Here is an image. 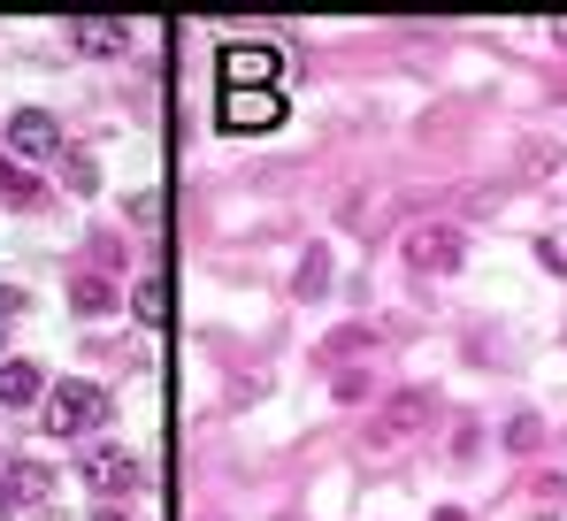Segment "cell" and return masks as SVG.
I'll return each instance as SVG.
<instances>
[{
    "mask_svg": "<svg viewBox=\"0 0 567 521\" xmlns=\"http://www.w3.org/2000/svg\"><path fill=\"white\" fill-rule=\"evenodd\" d=\"M100 422H107V391H100V384H85V376L54 384V399H47V430H54V437L100 430Z\"/></svg>",
    "mask_w": 567,
    "mask_h": 521,
    "instance_id": "obj_1",
    "label": "cell"
},
{
    "mask_svg": "<svg viewBox=\"0 0 567 521\" xmlns=\"http://www.w3.org/2000/svg\"><path fill=\"white\" fill-rule=\"evenodd\" d=\"M461 260H468V238H461L453 223L406 231V268H414V276H461Z\"/></svg>",
    "mask_w": 567,
    "mask_h": 521,
    "instance_id": "obj_2",
    "label": "cell"
},
{
    "mask_svg": "<svg viewBox=\"0 0 567 521\" xmlns=\"http://www.w3.org/2000/svg\"><path fill=\"white\" fill-rule=\"evenodd\" d=\"M422 422H430V391H391V399H383V415L369 422V445H377V452H391V445L422 437Z\"/></svg>",
    "mask_w": 567,
    "mask_h": 521,
    "instance_id": "obj_3",
    "label": "cell"
},
{
    "mask_svg": "<svg viewBox=\"0 0 567 521\" xmlns=\"http://www.w3.org/2000/svg\"><path fill=\"white\" fill-rule=\"evenodd\" d=\"M277 47H223V92H277Z\"/></svg>",
    "mask_w": 567,
    "mask_h": 521,
    "instance_id": "obj_4",
    "label": "cell"
},
{
    "mask_svg": "<svg viewBox=\"0 0 567 521\" xmlns=\"http://www.w3.org/2000/svg\"><path fill=\"white\" fill-rule=\"evenodd\" d=\"M8 154H23V162H54V154H62L54 115H47V108H16V115H8Z\"/></svg>",
    "mask_w": 567,
    "mask_h": 521,
    "instance_id": "obj_5",
    "label": "cell"
},
{
    "mask_svg": "<svg viewBox=\"0 0 567 521\" xmlns=\"http://www.w3.org/2000/svg\"><path fill=\"white\" fill-rule=\"evenodd\" d=\"M284 92H223V131H277Z\"/></svg>",
    "mask_w": 567,
    "mask_h": 521,
    "instance_id": "obj_6",
    "label": "cell"
},
{
    "mask_svg": "<svg viewBox=\"0 0 567 521\" xmlns=\"http://www.w3.org/2000/svg\"><path fill=\"white\" fill-rule=\"evenodd\" d=\"M85 483H93L100 499H123V491L138 483V460H131L123 445H93V452H85Z\"/></svg>",
    "mask_w": 567,
    "mask_h": 521,
    "instance_id": "obj_7",
    "label": "cell"
},
{
    "mask_svg": "<svg viewBox=\"0 0 567 521\" xmlns=\"http://www.w3.org/2000/svg\"><path fill=\"white\" fill-rule=\"evenodd\" d=\"M70 31H78V54H93V62H107V54H123V47H131V31H123V23H107V16H78Z\"/></svg>",
    "mask_w": 567,
    "mask_h": 521,
    "instance_id": "obj_8",
    "label": "cell"
},
{
    "mask_svg": "<svg viewBox=\"0 0 567 521\" xmlns=\"http://www.w3.org/2000/svg\"><path fill=\"white\" fill-rule=\"evenodd\" d=\"M39 391H47V376L31 360H0V407H31Z\"/></svg>",
    "mask_w": 567,
    "mask_h": 521,
    "instance_id": "obj_9",
    "label": "cell"
},
{
    "mask_svg": "<svg viewBox=\"0 0 567 521\" xmlns=\"http://www.w3.org/2000/svg\"><path fill=\"white\" fill-rule=\"evenodd\" d=\"M70 307H78V315H107V307H115V276L85 268V276L70 284Z\"/></svg>",
    "mask_w": 567,
    "mask_h": 521,
    "instance_id": "obj_10",
    "label": "cell"
},
{
    "mask_svg": "<svg viewBox=\"0 0 567 521\" xmlns=\"http://www.w3.org/2000/svg\"><path fill=\"white\" fill-rule=\"evenodd\" d=\"M131 315H138L146 330H162V323H169V284H162V276H138V292H131Z\"/></svg>",
    "mask_w": 567,
    "mask_h": 521,
    "instance_id": "obj_11",
    "label": "cell"
},
{
    "mask_svg": "<svg viewBox=\"0 0 567 521\" xmlns=\"http://www.w3.org/2000/svg\"><path fill=\"white\" fill-rule=\"evenodd\" d=\"M0 200H8V207H39L47 184H39L31 170H16V162H0Z\"/></svg>",
    "mask_w": 567,
    "mask_h": 521,
    "instance_id": "obj_12",
    "label": "cell"
},
{
    "mask_svg": "<svg viewBox=\"0 0 567 521\" xmlns=\"http://www.w3.org/2000/svg\"><path fill=\"white\" fill-rule=\"evenodd\" d=\"M8 491H16V499H54V476H47L39 460H8Z\"/></svg>",
    "mask_w": 567,
    "mask_h": 521,
    "instance_id": "obj_13",
    "label": "cell"
},
{
    "mask_svg": "<svg viewBox=\"0 0 567 521\" xmlns=\"http://www.w3.org/2000/svg\"><path fill=\"white\" fill-rule=\"evenodd\" d=\"M291 292H299V299H322V292H330V254H322V246H307L299 276H291Z\"/></svg>",
    "mask_w": 567,
    "mask_h": 521,
    "instance_id": "obj_14",
    "label": "cell"
},
{
    "mask_svg": "<svg viewBox=\"0 0 567 521\" xmlns=\"http://www.w3.org/2000/svg\"><path fill=\"white\" fill-rule=\"evenodd\" d=\"M537 437H545V430H537V415H522V422H514V430H506V445H514V452H529V445H537Z\"/></svg>",
    "mask_w": 567,
    "mask_h": 521,
    "instance_id": "obj_15",
    "label": "cell"
},
{
    "mask_svg": "<svg viewBox=\"0 0 567 521\" xmlns=\"http://www.w3.org/2000/svg\"><path fill=\"white\" fill-rule=\"evenodd\" d=\"M16 507H23V499H16V491H8V460H0V521L16 514Z\"/></svg>",
    "mask_w": 567,
    "mask_h": 521,
    "instance_id": "obj_16",
    "label": "cell"
},
{
    "mask_svg": "<svg viewBox=\"0 0 567 521\" xmlns=\"http://www.w3.org/2000/svg\"><path fill=\"white\" fill-rule=\"evenodd\" d=\"M8 315H23V292H8V284H0V323H8Z\"/></svg>",
    "mask_w": 567,
    "mask_h": 521,
    "instance_id": "obj_17",
    "label": "cell"
},
{
    "mask_svg": "<svg viewBox=\"0 0 567 521\" xmlns=\"http://www.w3.org/2000/svg\"><path fill=\"white\" fill-rule=\"evenodd\" d=\"M430 521H468V514H461V507H437V514H430Z\"/></svg>",
    "mask_w": 567,
    "mask_h": 521,
    "instance_id": "obj_18",
    "label": "cell"
},
{
    "mask_svg": "<svg viewBox=\"0 0 567 521\" xmlns=\"http://www.w3.org/2000/svg\"><path fill=\"white\" fill-rule=\"evenodd\" d=\"M93 521H131V514H123V507H100V514Z\"/></svg>",
    "mask_w": 567,
    "mask_h": 521,
    "instance_id": "obj_19",
    "label": "cell"
},
{
    "mask_svg": "<svg viewBox=\"0 0 567 521\" xmlns=\"http://www.w3.org/2000/svg\"><path fill=\"white\" fill-rule=\"evenodd\" d=\"M553 31H560V47H567V16H560V23H553Z\"/></svg>",
    "mask_w": 567,
    "mask_h": 521,
    "instance_id": "obj_20",
    "label": "cell"
}]
</instances>
